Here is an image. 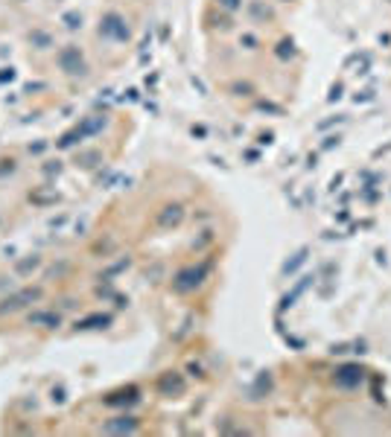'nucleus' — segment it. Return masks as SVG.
<instances>
[{
	"instance_id": "obj_1",
	"label": "nucleus",
	"mask_w": 391,
	"mask_h": 437,
	"mask_svg": "<svg viewBox=\"0 0 391 437\" xmlns=\"http://www.w3.org/2000/svg\"><path fill=\"white\" fill-rule=\"evenodd\" d=\"M219 3L225 9H236V6H240V0H219Z\"/></svg>"
}]
</instances>
